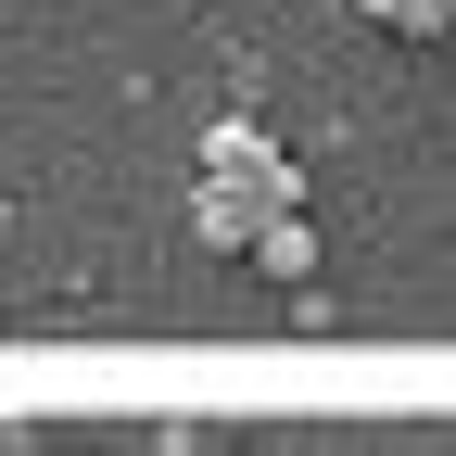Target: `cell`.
Returning a JSON list of instances; mask_svg holds the SVG:
<instances>
[{
  "mask_svg": "<svg viewBox=\"0 0 456 456\" xmlns=\"http://www.w3.org/2000/svg\"><path fill=\"white\" fill-rule=\"evenodd\" d=\"M203 191L254 203V216H305V203H317V191H305V165L279 152L254 114H216V127H203Z\"/></svg>",
  "mask_w": 456,
  "mask_h": 456,
  "instance_id": "1",
  "label": "cell"
},
{
  "mask_svg": "<svg viewBox=\"0 0 456 456\" xmlns=\"http://www.w3.org/2000/svg\"><path fill=\"white\" fill-rule=\"evenodd\" d=\"M241 266H254V279H279V292H317V266H330V241H317V216H266Z\"/></svg>",
  "mask_w": 456,
  "mask_h": 456,
  "instance_id": "2",
  "label": "cell"
},
{
  "mask_svg": "<svg viewBox=\"0 0 456 456\" xmlns=\"http://www.w3.org/2000/svg\"><path fill=\"white\" fill-rule=\"evenodd\" d=\"M355 13H368L380 38H406V51H431V38H456V0H355Z\"/></svg>",
  "mask_w": 456,
  "mask_h": 456,
  "instance_id": "3",
  "label": "cell"
}]
</instances>
